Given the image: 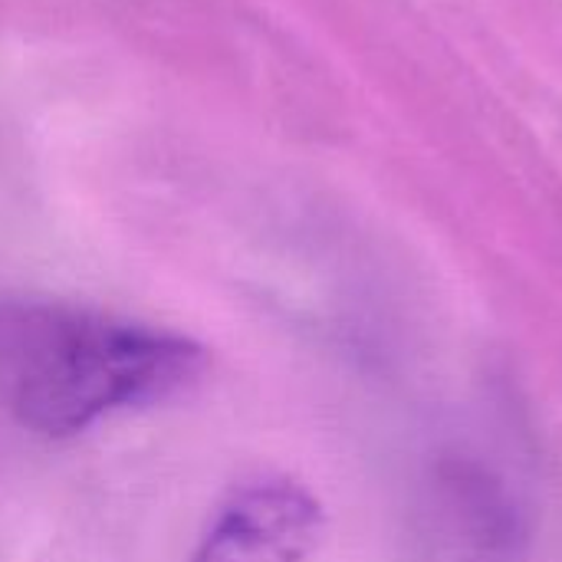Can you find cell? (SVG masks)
Returning <instances> with one entry per match:
<instances>
[{"instance_id": "obj_1", "label": "cell", "mask_w": 562, "mask_h": 562, "mask_svg": "<svg viewBox=\"0 0 562 562\" xmlns=\"http://www.w3.org/2000/svg\"><path fill=\"white\" fill-rule=\"evenodd\" d=\"M204 369V346L175 329L66 303H0V405L43 438L165 405Z\"/></svg>"}, {"instance_id": "obj_2", "label": "cell", "mask_w": 562, "mask_h": 562, "mask_svg": "<svg viewBox=\"0 0 562 562\" xmlns=\"http://www.w3.org/2000/svg\"><path fill=\"white\" fill-rule=\"evenodd\" d=\"M326 537L319 497L283 474L237 484L211 514L188 562H306Z\"/></svg>"}]
</instances>
